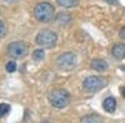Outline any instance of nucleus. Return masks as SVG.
I'll use <instances>...</instances> for the list:
<instances>
[{
    "instance_id": "10",
    "label": "nucleus",
    "mask_w": 125,
    "mask_h": 123,
    "mask_svg": "<svg viewBox=\"0 0 125 123\" xmlns=\"http://www.w3.org/2000/svg\"><path fill=\"white\" fill-rule=\"evenodd\" d=\"M90 66L93 70L99 71V72H103V71H105L108 68V64L104 60H93L90 62Z\"/></svg>"
},
{
    "instance_id": "20",
    "label": "nucleus",
    "mask_w": 125,
    "mask_h": 123,
    "mask_svg": "<svg viewBox=\"0 0 125 123\" xmlns=\"http://www.w3.org/2000/svg\"><path fill=\"white\" fill-rule=\"evenodd\" d=\"M40 123H50V122H46V121H44V122H40Z\"/></svg>"
},
{
    "instance_id": "13",
    "label": "nucleus",
    "mask_w": 125,
    "mask_h": 123,
    "mask_svg": "<svg viewBox=\"0 0 125 123\" xmlns=\"http://www.w3.org/2000/svg\"><path fill=\"white\" fill-rule=\"evenodd\" d=\"M10 112V106L8 103H0V118L6 116Z\"/></svg>"
},
{
    "instance_id": "8",
    "label": "nucleus",
    "mask_w": 125,
    "mask_h": 123,
    "mask_svg": "<svg viewBox=\"0 0 125 123\" xmlns=\"http://www.w3.org/2000/svg\"><path fill=\"white\" fill-rule=\"evenodd\" d=\"M103 108L105 109L108 113H114L116 109V99L114 97H108L103 102Z\"/></svg>"
},
{
    "instance_id": "14",
    "label": "nucleus",
    "mask_w": 125,
    "mask_h": 123,
    "mask_svg": "<svg viewBox=\"0 0 125 123\" xmlns=\"http://www.w3.org/2000/svg\"><path fill=\"white\" fill-rule=\"evenodd\" d=\"M44 50H41V49H39V50H35L34 52H33V58L35 60V61H41L44 58Z\"/></svg>"
},
{
    "instance_id": "17",
    "label": "nucleus",
    "mask_w": 125,
    "mask_h": 123,
    "mask_svg": "<svg viewBox=\"0 0 125 123\" xmlns=\"http://www.w3.org/2000/svg\"><path fill=\"white\" fill-rule=\"evenodd\" d=\"M119 35H120V37H121V39H125V27L120 30V34H119Z\"/></svg>"
},
{
    "instance_id": "2",
    "label": "nucleus",
    "mask_w": 125,
    "mask_h": 123,
    "mask_svg": "<svg viewBox=\"0 0 125 123\" xmlns=\"http://www.w3.org/2000/svg\"><path fill=\"white\" fill-rule=\"evenodd\" d=\"M55 9L49 3H39L34 9V16L40 23H48L54 17Z\"/></svg>"
},
{
    "instance_id": "12",
    "label": "nucleus",
    "mask_w": 125,
    "mask_h": 123,
    "mask_svg": "<svg viewBox=\"0 0 125 123\" xmlns=\"http://www.w3.org/2000/svg\"><path fill=\"white\" fill-rule=\"evenodd\" d=\"M56 3L65 9H70V8H76L79 5V0H56Z\"/></svg>"
},
{
    "instance_id": "4",
    "label": "nucleus",
    "mask_w": 125,
    "mask_h": 123,
    "mask_svg": "<svg viewBox=\"0 0 125 123\" xmlns=\"http://www.w3.org/2000/svg\"><path fill=\"white\" fill-rule=\"evenodd\" d=\"M36 42L38 45L50 49V47H54L58 42V36L54 31L51 30H41V31L36 35Z\"/></svg>"
},
{
    "instance_id": "7",
    "label": "nucleus",
    "mask_w": 125,
    "mask_h": 123,
    "mask_svg": "<svg viewBox=\"0 0 125 123\" xmlns=\"http://www.w3.org/2000/svg\"><path fill=\"white\" fill-rule=\"evenodd\" d=\"M113 56L115 57L116 60H123L125 58V44H116L113 46L111 50Z\"/></svg>"
},
{
    "instance_id": "16",
    "label": "nucleus",
    "mask_w": 125,
    "mask_h": 123,
    "mask_svg": "<svg viewBox=\"0 0 125 123\" xmlns=\"http://www.w3.org/2000/svg\"><path fill=\"white\" fill-rule=\"evenodd\" d=\"M5 35H6V26L1 20H0V39H3Z\"/></svg>"
},
{
    "instance_id": "11",
    "label": "nucleus",
    "mask_w": 125,
    "mask_h": 123,
    "mask_svg": "<svg viewBox=\"0 0 125 123\" xmlns=\"http://www.w3.org/2000/svg\"><path fill=\"white\" fill-rule=\"evenodd\" d=\"M70 20H71V17H70L69 14H66V13H60V14L56 16V24L60 25V26H65V25H68V24L70 23Z\"/></svg>"
},
{
    "instance_id": "3",
    "label": "nucleus",
    "mask_w": 125,
    "mask_h": 123,
    "mask_svg": "<svg viewBox=\"0 0 125 123\" xmlns=\"http://www.w3.org/2000/svg\"><path fill=\"white\" fill-rule=\"evenodd\" d=\"M108 81L103 77H98V76H89L84 80L83 82V88L85 92L89 93H94V92H98L101 88H104L106 86Z\"/></svg>"
},
{
    "instance_id": "1",
    "label": "nucleus",
    "mask_w": 125,
    "mask_h": 123,
    "mask_svg": "<svg viewBox=\"0 0 125 123\" xmlns=\"http://www.w3.org/2000/svg\"><path fill=\"white\" fill-rule=\"evenodd\" d=\"M49 102L55 108H64L70 103V93L66 90H54L49 95Z\"/></svg>"
},
{
    "instance_id": "18",
    "label": "nucleus",
    "mask_w": 125,
    "mask_h": 123,
    "mask_svg": "<svg viewBox=\"0 0 125 123\" xmlns=\"http://www.w3.org/2000/svg\"><path fill=\"white\" fill-rule=\"evenodd\" d=\"M6 3H9V4H14V3H18L19 0H5Z\"/></svg>"
},
{
    "instance_id": "9",
    "label": "nucleus",
    "mask_w": 125,
    "mask_h": 123,
    "mask_svg": "<svg viewBox=\"0 0 125 123\" xmlns=\"http://www.w3.org/2000/svg\"><path fill=\"white\" fill-rule=\"evenodd\" d=\"M80 123H104V119L101 116L94 113V115H86L80 119Z\"/></svg>"
},
{
    "instance_id": "6",
    "label": "nucleus",
    "mask_w": 125,
    "mask_h": 123,
    "mask_svg": "<svg viewBox=\"0 0 125 123\" xmlns=\"http://www.w3.org/2000/svg\"><path fill=\"white\" fill-rule=\"evenodd\" d=\"M56 65L60 70H71L76 65V55L73 52H65L58 57Z\"/></svg>"
},
{
    "instance_id": "19",
    "label": "nucleus",
    "mask_w": 125,
    "mask_h": 123,
    "mask_svg": "<svg viewBox=\"0 0 125 123\" xmlns=\"http://www.w3.org/2000/svg\"><path fill=\"white\" fill-rule=\"evenodd\" d=\"M120 92H121V95H123V96L125 97V86H124V87H123V88L120 90Z\"/></svg>"
},
{
    "instance_id": "15",
    "label": "nucleus",
    "mask_w": 125,
    "mask_h": 123,
    "mask_svg": "<svg viewBox=\"0 0 125 123\" xmlns=\"http://www.w3.org/2000/svg\"><path fill=\"white\" fill-rule=\"evenodd\" d=\"M6 71H8V72H10V74L16 71V64L14 62V61H10V62L6 64Z\"/></svg>"
},
{
    "instance_id": "5",
    "label": "nucleus",
    "mask_w": 125,
    "mask_h": 123,
    "mask_svg": "<svg viewBox=\"0 0 125 123\" xmlns=\"http://www.w3.org/2000/svg\"><path fill=\"white\" fill-rule=\"evenodd\" d=\"M8 54L13 58H24L29 54V45L24 41H15L8 46Z\"/></svg>"
}]
</instances>
